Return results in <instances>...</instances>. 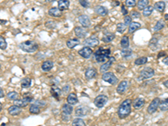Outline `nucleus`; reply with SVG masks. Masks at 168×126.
I'll return each instance as SVG.
<instances>
[{"mask_svg":"<svg viewBox=\"0 0 168 126\" xmlns=\"http://www.w3.org/2000/svg\"><path fill=\"white\" fill-rule=\"evenodd\" d=\"M2 109H3V106H2V104L0 103V112H1V110H2Z\"/></svg>","mask_w":168,"mask_h":126,"instance_id":"58","label":"nucleus"},{"mask_svg":"<svg viewBox=\"0 0 168 126\" xmlns=\"http://www.w3.org/2000/svg\"><path fill=\"white\" fill-rule=\"evenodd\" d=\"M159 109L161 111H167L168 110V98L163 101L160 102L159 104Z\"/></svg>","mask_w":168,"mask_h":126,"instance_id":"35","label":"nucleus"},{"mask_svg":"<svg viewBox=\"0 0 168 126\" xmlns=\"http://www.w3.org/2000/svg\"><path fill=\"white\" fill-rule=\"evenodd\" d=\"M121 11H122V14H123V15H127L128 14V10H127V9H126L125 5H123L121 7Z\"/></svg>","mask_w":168,"mask_h":126,"instance_id":"49","label":"nucleus"},{"mask_svg":"<svg viewBox=\"0 0 168 126\" xmlns=\"http://www.w3.org/2000/svg\"><path fill=\"white\" fill-rule=\"evenodd\" d=\"M131 18H133V19H139V18H140V14L138 11H132Z\"/></svg>","mask_w":168,"mask_h":126,"instance_id":"48","label":"nucleus"},{"mask_svg":"<svg viewBox=\"0 0 168 126\" xmlns=\"http://www.w3.org/2000/svg\"><path fill=\"white\" fill-rule=\"evenodd\" d=\"M155 75V70L151 67H146V68L143 69L140 76H139V80L140 81H144V80H146V79L151 78L154 77Z\"/></svg>","mask_w":168,"mask_h":126,"instance_id":"4","label":"nucleus"},{"mask_svg":"<svg viewBox=\"0 0 168 126\" xmlns=\"http://www.w3.org/2000/svg\"><path fill=\"white\" fill-rule=\"evenodd\" d=\"M4 90L0 88V98H4Z\"/></svg>","mask_w":168,"mask_h":126,"instance_id":"53","label":"nucleus"},{"mask_svg":"<svg viewBox=\"0 0 168 126\" xmlns=\"http://www.w3.org/2000/svg\"><path fill=\"white\" fill-rule=\"evenodd\" d=\"M69 90H70V86L69 85H66L64 88H63V93H67V92H69Z\"/></svg>","mask_w":168,"mask_h":126,"instance_id":"50","label":"nucleus"},{"mask_svg":"<svg viewBox=\"0 0 168 126\" xmlns=\"http://www.w3.org/2000/svg\"><path fill=\"white\" fill-rule=\"evenodd\" d=\"M162 62L164 63L165 65L168 66V56H166V57H164V59L162 60Z\"/></svg>","mask_w":168,"mask_h":126,"instance_id":"51","label":"nucleus"},{"mask_svg":"<svg viewBox=\"0 0 168 126\" xmlns=\"http://www.w3.org/2000/svg\"><path fill=\"white\" fill-rule=\"evenodd\" d=\"M72 125L76 126V125H79V126H84L86 125V123L83 119H79V118H77L75 119L73 121H72Z\"/></svg>","mask_w":168,"mask_h":126,"instance_id":"40","label":"nucleus"},{"mask_svg":"<svg viewBox=\"0 0 168 126\" xmlns=\"http://www.w3.org/2000/svg\"><path fill=\"white\" fill-rule=\"evenodd\" d=\"M97 76V72H96V69L94 68H88L85 72V77L90 80V79L94 78L95 77Z\"/></svg>","mask_w":168,"mask_h":126,"instance_id":"21","label":"nucleus"},{"mask_svg":"<svg viewBox=\"0 0 168 126\" xmlns=\"http://www.w3.org/2000/svg\"><path fill=\"white\" fill-rule=\"evenodd\" d=\"M114 38H115L114 34L109 33V32H106L104 35V37H103V41L105 42V43H109V42L113 41Z\"/></svg>","mask_w":168,"mask_h":126,"instance_id":"28","label":"nucleus"},{"mask_svg":"<svg viewBox=\"0 0 168 126\" xmlns=\"http://www.w3.org/2000/svg\"><path fill=\"white\" fill-rule=\"evenodd\" d=\"M108 102V97L105 96V95H98L97 96L94 98V101H93V104L97 107V108H103Z\"/></svg>","mask_w":168,"mask_h":126,"instance_id":"6","label":"nucleus"},{"mask_svg":"<svg viewBox=\"0 0 168 126\" xmlns=\"http://www.w3.org/2000/svg\"><path fill=\"white\" fill-rule=\"evenodd\" d=\"M94 11L97 14H98L100 16H106L108 14V13H109V11H108V9L105 7L101 5L96 6L94 8Z\"/></svg>","mask_w":168,"mask_h":126,"instance_id":"17","label":"nucleus"},{"mask_svg":"<svg viewBox=\"0 0 168 126\" xmlns=\"http://www.w3.org/2000/svg\"><path fill=\"white\" fill-rule=\"evenodd\" d=\"M164 27H165V22L163 20L158 21L157 23L156 24V25L154 26V30L156 32L160 31V30H162Z\"/></svg>","mask_w":168,"mask_h":126,"instance_id":"38","label":"nucleus"},{"mask_svg":"<svg viewBox=\"0 0 168 126\" xmlns=\"http://www.w3.org/2000/svg\"><path fill=\"white\" fill-rule=\"evenodd\" d=\"M89 108L88 106H85V105H82V106H79L75 110V114L77 117H83V116H86L88 113H89Z\"/></svg>","mask_w":168,"mask_h":126,"instance_id":"10","label":"nucleus"},{"mask_svg":"<svg viewBox=\"0 0 168 126\" xmlns=\"http://www.w3.org/2000/svg\"><path fill=\"white\" fill-rule=\"evenodd\" d=\"M79 4L83 6V8H88L89 7V2L88 0H78Z\"/></svg>","mask_w":168,"mask_h":126,"instance_id":"45","label":"nucleus"},{"mask_svg":"<svg viewBox=\"0 0 168 126\" xmlns=\"http://www.w3.org/2000/svg\"><path fill=\"white\" fill-rule=\"evenodd\" d=\"M78 20L79 22H80V24H81L84 28H89L90 25H91V20H90L89 17L88 15L83 14V15L79 16Z\"/></svg>","mask_w":168,"mask_h":126,"instance_id":"13","label":"nucleus"},{"mask_svg":"<svg viewBox=\"0 0 168 126\" xmlns=\"http://www.w3.org/2000/svg\"><path fill=\"white\" fill-rule=\"evenodd\" d=\"M131 99H129V98L124 100L121 103L119 107V109H118V115H119V119H125L130 114V113H131Z\"/></svg>","mask_w":168,"mask_h":126,"instance_id":"1","label":"nucleus"},{"mask_svg":"<svg viewBox=\"0 0 168 126\" xmlns=\"http://www.w3.org/2000/svg\"><path fill=\"white\" fill-rule=\"evenodd\" d=\"M32 100H33V98L30 97V96H29V97H24L23 98H21V99H16L14 101V105L16 106H18V107H20V108H25V107H26L27 105L29 104L30 102H31Z\"/></svg>","mask_w":168,"mask_h":126,"instance_id":"9","label":"nucleus"},{"mask_svg":"<svg viewBox=\"0 0 168 126\" xmlns=\"http://www.w3.org/2000/svg\"><path fill=\"white\" fill-rule=\"evenodd\" d=\"M147 57L146 56H142V57L137 58L136 60L135 61V65L136 66H142V65H145L147 62Z\"/></svg>","mask_w":168,"mask_h":126,"instance_id":"37","label":"nucleus"},{"mask_svg":"<svg viewBox=\"0 0 168 126\" xmlns=\"http://www.w3.org/2000/svg\"><path fill=\"white\" fill-rule=\"evenodd\" d=\"M6 48H7V42H6L5 39L0 35V49L5 50Z\"/></svg>","mask_w":168,"mask_h":126,"instance_id":"43","label":"nucleus"},{"mask_svg":"<svg viewBox=\"0 0 168 126\" xmlns=\"http://www.w3.org/2000/svg\"><path fill=\"white\" fill-rule=\"evenodd\" d=\"M8 112L12 116L19 115L21 113V108L16 106V105H13V106H11L8 109Z\"/></svg>","mask_w":168,"mask_h":126,"instance_id":"18","label":"nucleus"},{"mask_svg":"<svg viewBox=\"0 0 168 126\" xmlns=\"http://www.w3.org/2000/svg\"><path fill=\"white\" fill-rule=\"evenodd\" d=\"M132 53H133L132 50H128V48L127 49H123L121 51V56L123 57H130L132 55Z\"/></svg>","mask_w":168,"mask_h":126,"instance_id":"41","label":"nucleus"},{"mask_svg":"<svg viewBox=\"0 0 168 126\" xmlns=\"http://www.w3.org/2000/svg\"><path fill=\"white\" fill-rule=\"evenodd\" d=\"M160 35H154L153 37L151 38V40L150 41V43H149V46L151 48H152V49H155V46H156L158 44V41H159V40H160Z\"/></svg>","mask_w":168,"mask_h":126,"instance_id":"29","label":"nucleus"},{"mask_svg":"<svg viewBox=\"0 0 168 126\" xmlns=\"http://www.w3.org/2000/svg\"><path fill=\"white\" fill-rule=\"evenodd\" d=\"M148 4H149V0H139L136 5L138 7V9L143 10L145 8H146Z\"/></svg>","mask_w":168,"mask_h":126,"instance_id":"33","label":"nucleus"},{"mask_svg":"<svg viewBox=\"0 0 168 126\" xmlns=\"http://www.w3.org/2000/svg\"><path fill=\"white\" fill-rule=\"evenodd\" d=\"M165 56H166V52H165V51H161V52L158 54L157 57L160 58L161 56H164V57H165Z\"/></svg>","mask_w":168,"mask_h":126,"instance_id":"52","label":"nucleus"},{"mask_svg":"<svg viewBox=\"0 0 168 126\" xmlns=\"http://www.w3.org/2000/svg\"><path fill=\"white\" fill-rule=\"evenodd\" d=\"M109 60L107 62H104L102 66H101V67H100V72H107L108 70H109V68L111 67V66L113 65V63L115 62L114 57H109Z\"/></svg>","mask_w":168,"mask_h":126,"instance_id":"14","label":"nucleus"},{"mask_svg":"<svg viewBox=\"0 0 168 126\" xmlns=\"http://www.w3.org/2000/svg\"><path fill=\"white\" fill-rule=\"evenodd\" d=\"M0 68H1V64H0Z\"/></svg>","mask_w":168,"mask_h":126,"instance_id":"61","label":"nucleus"},{"mask_svg":"<svg viewBox=\"0 0 168 126\" xmlns=\"http://www.w3.org/2000/svg\"><path fill=\"white\" fill-rule=\"evenodd\" d=\"M78 54L82 57L85 58V59H88V58L91 57V56L93 54V50L89 46H86V47H83V49L79 50Z\"/></svg>","mask_w":168,"mask_h":126,"instance_id":"11","label":"nucleus"},{"mask_svg":"<svg viewBox=\"0 0 168 126\" xmlns=\"http://www.w3.org/2000/svg\"><path fill=\"white\" fill-rule=\"evenodd\" d=\"M113 6H119V1H115V2H113Z\"/></svg>","mask_w":168,"mask_h":126,"instance_id":"54","label":"nucleus"},{"mask_svg":"<svg viewBox=\"0 0 168 126\" xmlns=\"http://www.w3.org/2000/svg\"><path fill=\"white\" fill-rule=\"evenodd\" d=\"M141 27V25L138 22H131L130 25H129V32L132 34L134 32H135L137 30H139L140 28Z\"/></svg>","mask_w":168,"mask_h":126,"instance_id":"27","label":"nucleus"},{"mask_svg":"<svg viewBox=\"0 0 168 126\" xmlns=\"http://www.w3.org/2000/svg\"><path fill=\"white\" fill-rule=\"evenodd\" d=\"M46 26L49 29H54L56 27V23L54 21H47L46 23Z\"/></svg>","mask_w":168,"mask_h":126,"instance_id":"46","label":"nucleus"},{"mask_svg":"<svg viewBox=\"0 0 168 126\" xmlns=\"http://www.w3.org/2000/svg\"><path fill=\"white\" fill-rule=\"evenodd\" d=\"M30 113L32 114H38L41 113V109L40 106H38L37 104H32L30 108Z\"/></svg>","mask_w":168,"mask_h":126,"instance_id":"34","label":"nucleus"},{"mask_svg":"<svg viewBox=\"0 0 168 126\" xmlns=\"http://www.w3.org/2000/svg\"><path fill=\"white\" fill-rule=\"evenodd\" d=\"M126 25L125 24H123V23H119L117 25V31L119 32V33H124L126 30Z\"/></svg>","mask_w":168,"mask_h":126,"instance_id":"42","label":"nucleus"},{"mask_svg":"<svg viewBox=\"0 0 168 126\" xmlns=\"http://www.w3.org/2000/svg\"><path fill=\"white\" fill-rule=\"evenodd\" d=\"M47 2H54V1H56V0H46Z\"/></svg>","mask_w":168,"mask_h":126,"instance_id":"59","label":"nucleus"},{"mask_svg":"<svg viewBox=\"0 0 168 126\" xmlns=\"http://www.w3.org/2000/svg\"><path fill=\"white\" fill-rule=\"evenodd\" d=\"M124 21H125V24L126 25H129L132 22L131 16L125 15V18H124Z\"/></svg>","mask_w":168,"mask_h":126,"instance_id":"47","label":"nucleus"},{"mask_svg":"<svg viewBox=\"0 0 168 126\" xmlns=\"http://www.w3.org/2000/svg\"><path fill=\"white\" fill-rule=\"evenodd\" d=\"M102 79L104 82H107L112 85H114L118 83V78L113 72H104L102 76Z\"/></svg>","mask_w":168,"mask_h":126,"instance_id":"7","label":"nucleus"},{"mask_svg":"<svg viewBox=\"0 0 168 126\" xmlns=\"http://www.w3.org/2000/svg\"><path fill=\"white\" fill-rule=\"evenodd\" d=\"M125 5L130 8H134L136 6V1L135 0H125Z\"/></svg>","mask_w":168,"mask_h":126,"instance_id":"44","label":"nucleus"},{"mask_svg":"<svg viewBox=\"0 0 168 126\" xmlns=\"http://www.w3.org/2000/svg\"><path fill=\"white\" fill-rule=\"evenodd\" d=\"M21 88H28L31 86V79L30 77H25L21 80Z\"/></svg>","mask_w":168,"mask_h":126,"instance_id":"31","label":"nucleus"},{"mask_svg":"<svg viewBox=\"0 0 168 126\" xmlns=\"http://www.w3.org/2000/svg\"><path fill=\"white\" fill-rule=\"evenodd\" d=\"M163 85L166 87V88H168V80H167V81H165L164 83H163Z\"/></svg>","mask_w":168,"mask_h":126,"instance_id":"55","label":"nucleus"},{"mask_svg":"<svg viewBox=\"0 0 168 126\" xmlns=\"http://www.w3.org/2000/svg\"><path fill=\"white\" fill-rule=\"evenodd\" d=\"M120 45L121 47L123 49H127L130 46V41H129V37L127 35H125L124 37H122L120 41Z\"/></svg>","mask_w":168,"mask_h":126,"instance_id":"32","label":"nucleus"},{"mask_svg":"<svg viewBox=\"0 0 168 126\" xmlns=\"http://www.w3.org/2000/svg\"><path fill=\"white\" fill-rule=\"evenodd\" d=\"M67 104L71 105H75L78 103V98H77V96L76 93H70L67 98Z\"/></svg>","mask_w":168,"mask_h":126,"instance_id":"20","label":"nucleus"},{"mask_svg":"<svg viewBox=\"0 0 168 126\" xmlns=\"http://www.w3.org/2000/svg\"><path fill=\"white\" fill-rule=\"evenodd\" d=\"M161 99L159 98H155L154 99L151 101V103L150 104V105L147 108V112L150 114H152L155 112H156L157 109L159 108V104H160Z\"/></svg>","mask_w":168,"mask_h":126,"instance_id":"8","label":"nucleus"},{"mask_svg":"<svg viewBox=\"0 0 168 126\" xmlns=\"http://www.w3.org/2000/svg\"><path fill=\"white\" fill-rule=\"evenodd\" d=\"M128 88V82L127 81H122L119 83V84L118 85V87H117V93H119V94H124L126 92V90Z\"/></svg>","mask_w":168,"mask_h":126,"instance_id":"15","label":"nucleus"},{"mask_svg":"<svg viewBox=\"0 0 168 126\" xmlns=\"http://www.w3.org/2000/svg\"><path fill=\"white\" fill-rule=\"evenodd\" d=\"M54 64L51 61H45L44 62L42 63L41 65V69L44 72H49L52 69Z\"/></svg>","mask_w":168,"mask_h":126,"instance_id":"24","label":"nucleus"},{"mask_svg":"<svg viewBox=\"0 0 168 126\" xmlns=\"http://www.w3.org/2000/svg\"><path fill=\"white\" fill-rule=\"evenodd\" d=\"M98 44H99V41L96 37H90V38L86 39L83 41V45L87 46H89V47H95Z\"/></svg>","mask_w":168,"mask_h":126,"instance_id":"12","label":"nucleus"},{"mask_svg":"<svg viewBox=\"0 0 168 126\" xmlns=\"http://www.w3.org/2000/svg\"><path fill=\"white\" fill-rule=\"evenodd\" d=\"M164 18H165V20H168V14H165V16H164Z\"/></svg>","mask_w":168,"mask_h":126,"instance_id":"57","label":"nucleus"},{"mask_svg":"<svg viewBox=\"0 0 168 126\" xmlns=\"http://www.w3.org/2000/svg\"><path fill=\"white\" fill-rule=\"evenodd\" d=\"M51 93L52 97L55 99L59 101L61 94H62V90L60 89L59 88H57V87H56V86L53 85L52 87H51Z\"/></svg>","mask_w":168,"mask_h":126,"instance_id":"16","label":"nucleus"},{"mask_svg":"<svg viewBox=\"0 0 168 126\" xmlns=\"http://www.w3.org/2000/svg\"><path fill=\"white\" fill-rule=\"evenodd\" d=\"M6 23H7V21L6 20H0V24H3V25H4V24H6Z\"/></svg>","mask_w":168,"mask_h":126,"instance_id":"56","label":"nucleus"},{"mask_svg":"<svg viewBox=\"0 0 168 126\" xmlns=\"http://www.w3.org/2000/svg\"><path fill=\"white\" fill-rule=\"evenodd\" d=\"M38 44L33 41H26L20 44V48L27 53H34L38 50Z\"/></svg>","mask_w":168,"mask_h":126,"instance_id":"3","label":"nucleus"},{"mask_svg":"<svg viewBox=\"0 0 168 126\" xmlns=\"http://www.w3.org/2000/svg\"><path fill=\"white\" fill-rule=\"evenodd\" d=\"M146 104V101L144 98H138L136 99L134 101V103H133V107L135 109H141L142 107L145 105Z\"/></svg>","mask_w":168,"mask_h":126,"instance_id":"23","label":"nucleus"},{"mask_svg":"<svg viewBox=\"0 0 168 126\" xmlns=\"http://www.w3.org/2000/svg\"><path fill=\"white\" fill-rule=\"evenodd\" d=\"M73 111L72 106L69 104H65L62 108V119L64 121H68L70 119V116L72 115Z\"/></svg>","mask_w":168,"mask_h":126,"instance_id":"5","label":"nucleus"},{"mask_svg":"<svg viewBox=\"0 0 168 126\" xmlns=\"http://www.w3.org/2000/svg\"><path fill=\"white\" fill-rule=\"evenodd\" d=\"M154 8L157 11H159L160 13H163L164 10H165V9H166V4L163 1H159L157 3H156Z\"/></svg>","mask_w":168,"mask_h":126,"instance_id":"30","label":"nucleus"},{"mask_svg":"<svg viewBox=\"0 0 168 126\" xmlns=\"http://www.w3.org/2000/svg\"><path fill=\"white\" fill-rule=\"evenodd\" d=\"M79 44H80V41L77 38H72V39H70L67 41V46L70 49L76 47L77 46H78Z\"/></svg>","mask_w":168,"mask_h":126,"instance_id":"25","label":"nucleus"},{"mask_svg":"<svg viewBox=\"0 0 168 126\" xmlns=\"http://www.w3.org/2000/svg\"><path fill=\"white\" fill-rule=\"evenodd\" d=\"M15 2H19V1H20V0H14Z\"/></svg>","mask_w":168,"mask_h":126,"instance_id":"60","label":"nucleus"},{"mask_svg":"<svg viewBox=\"0 0 168 126\" xmlns=\"http://www.w3.org/2000/svg\"><path fill=\"white\" fill-rule=\"evenodd\" d=\"M167 27H168V25H167Z\"/></svg>","mask_w":168,"mask_h":126,"instance_id":"62","label":"nucleus"},{"mask_svg":"<svg viewBox=\"0 0 168 126\" xmlns=\"http://www.w3.org/2000/svg\"><path fill=\"white\" fill-rule=\"evenodd\" d=\"M153 11H154V7L148 5L146 8H145L143 9V15L145 16V17H148V16H150L152 14Z\"/></svg>","mask_w":168,"mask_h":126,"instance_id":"36","label":"nucleus"},{"mask_svg":"<svg viewBox=\"0 0 168 126\" xmlns=\"http://www.w3.org/2000/svg\"><path fill=\"white\" fill-rule=\"evenodd\" d=\"M48 14L51 16H53V17H61V16L62 15V10H60L58 8H56V7L50 9Z\"/></svg>","mask_w":168,"mask_h":126,"instance_id":"26","label":"nucleus"},{"mask_svg":"<svg viewBox=\"0 0 168 126\" xmlns=\"http://www.w3.org/2000/svg\"><path fill=\"white\" fill-rule=\"evenodd\" d=\"M69 6H70L69 0H59L58 1V9L60 10H67V9H68Z\"/></svg>","mask_w":168,"mask_h":126,"instance_id":"19","label":"nucleus"},{"mask_svg":"<svg viewBox=\"0 0 168 126\" xmlns=\"http://www.w3.org/2000/svg\"><path fill=\"white\" fill-rule=\"evenodd\" d=\"M7 98L9 100L14 101V100L19 98V94H18V93H16L14 91H12V92H9V93L7 94Z\"/></svg>","mask_w":168,"mask_h":126,"instance_id":"39","label":"nucleus"},{"mask_svg":"<svg viewBox=\"0 0 168 126\" xmlns=\"http://www.w3.org/2000/svg\"><path fill=\"white\" fill-rule=\"evenodd\" d=\"M110 53V49H104L103 47H99L94 53V58L96 62H104L106 59L109 58Z\"/></svg>","mask_w":168,"mask_h":126,"instance_id":"2","label":"nucleus"},{"mask_svg":"<svg viewBox=\"0 0 168 126\" xmlns=\"http://www.w3.org/2000/svg\"><path fill=\"white\" fill-rule=\"evenodd\" d=\"M74 31H75V35L78 38H83L84 39L85 37L87 36V31L84 30V28H83V27H76Z\"/></svg>","mask_w":168,"mask_h":126,"instance_id":"22","label":"nucleus"}]
</instances>
